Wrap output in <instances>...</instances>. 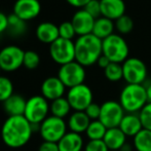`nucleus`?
Instances as JSON below:
<instances>
[{
	"label": "nucleus",
	"instance_id": "21",
	"mask_svg": "<svg viewBox=\"0 0 151 151\" xmlns=\"http://www.w3.org/2000/svg\"><path fill=\"white\" fill-rule=\"evenodd\" d=\"M58 145L60 151H81L83 139L80 134L69 132L58 142Z\"/></svg>",
	"mask_w": 151,
	"mask_h": 151
},
{
	"label": "nucleus",
	"instance_id": "18",
	"mask_svg": "<svg viewBox=\"0 0 151 151\" xmlns=\"http://www.w3.org/2000/svg\"><path fill=\"white\" fill-rule=\"evenodd\" d=\"M3 110L8 117L10 116H24L27 100L19 93H14L3 103Z\"/></svg>",
	"mask_w": 151,
	"mask_h": 151
},
{
	"label": "nucleus",
	"instance_id": "30",
	"mask_svg": "<svg viewBox=\"0 0 151 151\" xmlns=\"http://www.w3.org/2000/svg\"><path fill=\"white\" fill-rule=\"evenodd\" d=\"M12 95H14V84L9 78L0 76V102L3 103Z\"/></svg>",
	"mask_w": 151,
	"mask_h": 151
},
{
	"label": "nucleus",
	"instance_id": "39",
	"mask_svg": "<svg viewBox=\"0 0 151 151\" xmlns=\"http://www.w3.org/2000/svg\"><path fill=\"white\" fill-rule=\"evenodd\" d=\"M66 1L68 2V4H70V5L73 6V7L81 9V8H83L91 0H66Z\"/></svg>",
	"mask_w": 151,
	"mask_h": 151
},
{
	"label": "nucleus",
	"instance_id": "42",
	"mask_svg": "<svg viewBox=\"0 0 151 151\" xmlns=\"http://www.w3.org/2000/svg\"><path fill=\"white\" fill-rule=\"evenodd\" d=\"M131 150H132V146L127 143H125L124 145H123V147L120 149V151H131Z\"/></svg>",
	"mask_w": 151,
	"mask_h": 151
},
{
	"label": "nucleus",
	"instance_id": "19",
	"mask_svg": "<svg viewBox=\"0 0 151 151\" xmlns=\"http://www.w3.org/2000/svg\"><path fill=\"white\" fill-rule=\"evenodd\" d=\"M118 127L127 137L134 138L143 129V125H142V121L140 119L139 114L125 113Z\"/></svg>",
	"mask_w": 151,
	"mask_h": 151
},
{
	"label": "nucleus",
	"instance_id": "41",
	"mask_svg": "<svg viewBox=\"0 0 151 151\" xmlns=\"http://www.w3.org/2000/svg\"><path fill=\"white\" fill-rule=\"evenodd\" d=\"M145 88H146V93H147V99H148V102H151V82L145 86Z\"/></svg>",
	"mask_w": 151,
	"mask_h": 151
},
{
	"label": "nucleus",
	"instance_id": "23",
	"mask_svg": "<svg viewBox=\"0 0 151 151\" xmlns=\"http://www.w3.org/2000/svg\"><path fill=\"white\" fill-rule=\"evenodd\" d=\"M114 30H115L114 21L104 18V17H100L99 19H97L95 21V25H93V33L91 34H93L99 39L104 40L105 38L114 34Z\"/></svg>",
	"mask_w": 151,
	"mask_h": 151
},
{
	"label": "nucleus",
	"instance_id": "12",
	"mask_svg": "<svg viewBox=\"0 0 151 151\" xmlns=\"http://www.w3.org/2000/svg\"><path fill=\"white\" fill-rule=\"evenodd\" d=\"M25 50L20 46L7 45L0 50V67L2 71L12 72L23 66Z\"/></svg>",
	"mask_w": 151,
	"mask_h": 151
},
{
	"label": "nucleus",
	"instance_id": "1",
	"mask_svg": "<svg viewBox=\"0 0 151 151\" xmlns=\"http://www.w3.org/2000/svg\"><path fill=\"white\" fill-rule=\"evenodd\" d=\"M32 125L25 116H10L1 127V139L9 148H21L32 138Z\"/></svg>",
	"mask_w": 151,
	"mask_h": 151
},
{
	"label": "nucleus",
	"instance_id": "27",
	"mask_svg": "<svg viewBox=\"0 0 151 151\" xmlns=\"http://www.w3.org/2000/svg\"><path fill=\"white\" fill-rule=\"evenodd\" d=\"M107 129L100 120H91L86 134L90 140H103Z\"/></svg>",
	"mask_w": 151,
	"mask_h": 151
},
{
	"label": "nucleus",
	"instance_id": "2",
	"mask_svg": "<svg viewBox=\"0 0 151 151\" xmlns=\"http://www.w3.org/2000/svg\"><path fill=\"white\" fill-rule=\"evenodd\" d=\"M75 44V61L83 67L97 64L100 57L103 55L102 40L93 34L78 36L74 41Z\"/></svg>",
	"mask_w": 151,
	"mask_h": 151
},
{
	"label": "nucleus",
	"instance_id": "25",
	"mask_svg": "<svg viewBox=\"0 0 151 151\" xmlns=\"http://www.w3.org/2000/svg\"><path fill=\"white\" fill-rule=\"evenodd\" d=\"M134 147L136 151H151V131L142 129L134 137Z\"/></svg>",
	"mask_w": 151,
	"mask_h": 151
},
{
	"label": "nucleus",
	"instance_id": "17",
	"mask_svg": "<svg viewBox=\"0 0 151 151\" xmlns=\"http://www.w3.org/2000/svg\"><path fill=\"white\" fill-rule=\"evenodd\" d=\"M36 37L42 43L52 44L60 38L59 33V26L52 22H42L37 26L35 31Z\"/></svg>",
	"mask_w": 151,
	"mask_h": 151
},
{
	"label": "nucleus",
	"instance_id": "15",
	"mask_svg": "<svg viewBox=\"0 0 151 151\" xmlns=\"http://www.w3.org/2000/svg\"><path fill=\"white\" fill-rule=\"evenodd\" d=\"M66 86L58 76H50L43 80L41 84V96L47 101H55L64 96Z\"/></svg>",
	"mask_w": 151,
	"mask_h": 151
},
{
	"label": "nucleus",
	"instance_id": "4",
	"mask_svg": "<svg viewBox=\"0 0 151 151\" xmlns=\"http://www.w3.org/2000/svg\"><path fill=\"white\" fill-rule=\"evenodd\" d=\"M103 55L109 59L111 63L122 64L129 59V48L127 42L119 34H112L109 37L102 40Z\"/></svg>",
	"mask_w": 151,
	"mask_h": 151
},
{
	"label": "nucleus",
	"instance_id": "33",
	"mask_svg": "<svg viewBox=\"0 0 151 151\" xmlns=\"http://www.w3.org/2000/svg\"><path fill=\"white\" fill-rule=\"evenodd\" d=\"M143 129L151 131V102H148L139 113Z\"/></svg>",
	"mask_w": 151,
	"mask_h": 151
},
{
	"label": "nucleus",
	"instance_id": "14",
	"mask_svg": "<svg viewBox=\"0 0 151 151\" xmlns=\"http://www.w3.org/2000/svg\"><path fill=\"white\" fill-rule=\"evenodd\" d=\"M96 19H93L83 8L78 9L72 17L71 23L76 32V35L84 36L93 33Z\"/></svg>",
	"mask_w": 151,
	"mask_h": 151
},
{
	"label": "nucleus",
	"instance_id": "11",
	"mask_svg": "<svg viewBox=\"0 0 151 151\" xmlns=\"http://www.w3.org/2000/svg\"><path fill=\"white\" fill-rule=\"evenodd\" d=\"M93 95L90 86L82 83L69 88L67 100L74 111H84L93 103Z\"/></svg>",
	"mask_w": 151,
	"mask_h": 151
},
{
	"label": "nucleus",
	"instance_id": "37",
	"mask_svg": "<svg viewBox=\"0 0 151 151\" xmlns=\"http://www.w3.org/2000/svg\"><path fill=\"white\" fill-rule=\"evenodd\" d=\"M38 151H60L58 143L43 141L38 147Z\"/></svg>",
	"mask_w": 151,
	"mask_h": 151
},
{
	"label": "nucleus",
	"instance_id": "9",
	"mask_svg": "<svg viewBox=\"0 0 151 151\" xmlns=\"http://www.w3.org/2000/svg\"><path fill=\"white\" fill-rule=\"evenodd\" d=\"M123 79L127 84H143L147 77V67L138 58H129L122 64Z\"/></svg>",
	"mask_w": 151,
	"mask_h": 151
},
{
	"label": "nucleus",
	"instance_id": "16",
	"mask_svg": "<svg viewBox=\"0 0 151 151\" xmlns=\"http://www.w3.org/2000/svg\"><path fill=\"white\" fill-rule=\"evenodd\" d=\"M102 17L115 22L125 14V2L123 0H100Z\"/></svg>",
	"mask_w": 151,
	"mask_h": 151
},
{
	"label": "nucleus",
	"instance_id": "3",
	"mask_svg": "<svg viewBox=\"0 0 151 151\" xmlns=\"http://www.w3.org/2000/svg\"><path fill=\"white\" fill-rule=\"evenodd\" d=\"M119 103L127 113H137L148 103L144 84H127L119 96Z\"/></svg>",
	"mask_w": 151,
	"mask_h": 151
},
{
	"label": "nucleus",
	"instance_id": "20",
	"mask_svg": "<svg viewBox=\"0 0 151 151\" xmlns=\"http://www.w3.org/2000/svg\"><path fill=\"white\" fill-rule=\"evenodd\" d=\"M103 141L110 151H118L127 143V136L119 127H112L107 129Z\"/></svg>",
	"mask_w": 151,
	"mask_h": 151
},
{
	"label": "nucleus",
	"instance_id": "10",
	"mask_svg": "<svg viewBox=\"0 0 151 151\" xmlns=\"http://www.w3.org/2000/svg\"><path fill=\"white\" fill-rule=\"evenodd\" d=\"M124 115L125 111L121 107L119 102L109 100L101 105V114L99 120L107 129L118 127Z\"/></svg>",
	"mask_w": 151,
	"mask_h": 151
},
{
	"label": "nucleus",
	"instance_id": "36",
	"mask_svg": "<svg viewBox=\"0 0 151 151\" xmlns=\"http://www.w3.org/2000/svg\"><path fill=\"white\" fill-rule=\"evenodd\" d=\"M86 114L88 116L91 120H99L100 114H101V105L97 103H91L86 110H84Z\"/></svg>",
	"mask_w": 151,
	"mask_h": 151
},
{
	"label": "nucleus",
	"instance_id": "35",
	"mask_svg": "<svg viewBox=\"0 0 151 151\" xmlns=\"http://www.w3.org/2000/svg\"><path fill=\"white\" fill-rule=\"evenodd\" d=\"M84 151H110L103 140H90L86 143Z\"/></svg>",
	"mask_w": 151,
	"mask_h": 151
},
{
	"label": "nucleus",
	"instance_id": "5",
	"mask_svg": "<svg viewBox=\"0 0 151 151\" xmlns=\"http://www.w3.org/2000/svg\"><path fill=\"white\" fill-rule=\"evenodd\" d=\"M48 101L42 96H33L27 100L24 116L31 124H40L50 112Z\"/></svg>",
	"mask_w": 151,
	"mask_h": 151
},
{
	"label": "nucleus",
	"instance_id": "7",
	"mask_svg": "<svg viewBox=\"0 0 151 151\" xmlns=\"http://www.w3.org/2000/svg\"><path fill=\"white\" fill-rule=\"evenodd\" d=\"M86 76V67L76 61L62 65L58 72V77L64 86L69 88L84 83Z\"/></svg>",
	"mask_w": 151,
	"mask_h": 151
},
{
	"label": "nucleus",
	"instance_id": "24",
	"mask_svg": "<svg viewBox=\"0 0 151 151\" xmlns=\"http://www.w3.org/2000/svg\"><path fill=\"white\" fill-rule=\"evenodd\" d=\"M71 106H70L69 102H68L67 98L62 97L60 99H57L52 101L50 105V110L52 116H56L59 118H64L68 116V114L71 111Z\"/></svg>",
	"mask_w": 151,
	"mask_h": 151
},
{
	"label": "nucleus",
	"instance_id": "34",
	"mask_svg": "<svg viewBox=\"0 0 151 151\" xmlns=\"http://www.w3.org/2000/svg\"><path fill=\"white\" fill-rule=\"evenodd\" d=\"M83 9L86 12L91 14L93 19H99L102 17L101 12V4H100V0H91L88 4L83 7Z\"/></svg>",
	"mask_w": 151,
	"mask_h": 151
},
{
	"label": "nucleus",
	"instance_id": "26",
	"mask_svg": "<svg viewBox=\"0 0 151 151\" xmlns=\"http://www.w3.org/2000/svg\"><path fill=\"white\" fill-rule=\"evenodd\" d=\"M27 24L25 21L19 18L14 12L8 14V28L7 32L12 36H21L26 32Z\"/></svg>",
	"mask_w": 151,
	"mask_h": 151
},
{
	"label": "nucleus",
	"instance_id": "38",
	"mask_svg": "<svg viewBox=\"0 0 151 151\" xmlns=\"http://www.w3.org/2000/svg\"><path fill=\"white\" fill-rule=\"evenodd\" d=\"M8 28V16L0 12V34L7 31Z\"/></svg>",
	"mask_w": 151,
	"mask_h": 151
},
{
	"label": "nucleus",
	"instance_id": "8",
	"mask_svg": "<svg viewBox=\"0 0 151 151\" xmlns=\"http://www.w3.org/2000/svg\"><path fill=\"white\" fill-rule=\"evenodd\" d=\"M50 58L60 66L75 61V44L73 40L58 38L50 45Z\"/></svg>",
	"mask_w": 151,
	"mask_h": 151
},
{
	"label": "nucleus",
	"instance_id": "13",
	"mask_svg": "<svg viewBox=\"0 0 151 151\" xmlns=\"http://www.w3.org/2000/svg\"><path fill=\"white\" fill-rule=\"evenodd\" d=\"M40 12L39 0H17L14 4V14L25 22L37 18Z\"/></svg>",
	"mask_w": 151,
	"mask_h": 151
},
{
	"label": "nucleus",
	"instance_id": "32",
	"mask_svg": "<svg viewBox=\"0 0 151 151\" xmlns=\"http://www.w3.org/2000/svg\"><path fill=\"white\" fill-rule=\"evenodd\" d=\"M59 33H60L61 38L68 40H72L76 35V32L74 30L71 21H65V22L61 23L59 25Z\"/></svg>",
	"mask_w": 151,
	"mask_h": 151
},
{
	"label": "nucleus",
	"instance_id": "31",
	"mask_svg": "<svg viewBox=\"0 0 151 151\" xmlns=\"http://www.w3.org/2000/svg\"><path fill=\"white\" fill-rule=\"evenodd\" d=\"M40 57L35 50H26L24 55L23 66L29 70H34L39 66Z\"/></svg>",
	"mask_w": 151,
	"mask_h": 151
},
{
	"label": "nucleus",
	"instance_id": "44",
	"mask_svg": "<svg viewBox=\"0 0 151 151\" xmlns=\"http://www.w3.org/2000/svg\"><path fill=\"white\" fill-rule=\"evenodd\" d=\"M118 151H120V150H118Z\"/></svg>",
	"mask_w": 151,
	"mask_h": 151
},
{
	"label": "nucleus",
	"instance_id": "43",
	"mask_svg": "<svg viewBox=\"0 0 151 151\" xmlns=\"http://www.w3.org/2000/svg\"><path fill=\"white\" fill-rule=\"evenodd\" d=\"M1 71H2V70H1V67H0V73H1ZM0 76H1V75H0Z\"/></svg>",
	"mask_w": 151,
	"mask_h": 151
},
{
	"label": "nucleus",
	"instance_id": "40",
	"mask_svg": "<svg viewBox=\"0 0 151 151\" xmlns=\"http://www.w3.org/2000/svg\"><path fill=\"white\" fill-rule=\"evenodd\" d=\"M110 63H111V62L109 61V59L106 58L104 55H102V56L99 58L98 62H97L98 66H99L100 68H102V69H105V68H107V66L109 65Z\"/></svg>",
	"mask_w": 151,
	"mask_h": 151
},
{
	"label": "nucleus",
	"instance_id": "29",
	"mask_svg": "<svg viewBox=\"0 0 151 151\" xmlns=\"http://www.w3.org/2000/svg\"><path fill=\"white\" fill-rule=\"evenodd\" d=\"M114 25H115V30L118 32L119 35H127V34H129L134 29V21L131 17L124 16L120 17L119 19L114 22Z\"/></svg>",
	"mask_w": 151,
	"mask_h": 151
},
{
	"label": "nucleus",
	"instance_id": "22",
	"mask_svg": "<svg viewBox=\"0 0 151 151\" xmlns=\"http://www.w3.org/2000/svg\"><path fill=\"white\" fill-rule=\"evenodd\" d=\"M91 121V120L88 118V116L84 111H74V113L70 115L67 125L70 131L73 133L82 134L86 132Z\"/></svg>",
	"mask_w": 151,
	"mask_h": 151
},
{
	"label": "nucleus",
	"instance_id": "6",
	"mask_svg": "<svg viewBox=\"0 0 151 151\" xmlns=\"http://www.w3.org/2000/svg\"><path fill=\"white\" fill-rule=\"evenodd\" d=\"M67 123L62 118L48 116L40 123L39 134L43 141L58 143L67 134Z\"/></svg>",
	"mask_w": 151,
	"mask_h": 151
},
{
	"label": "nucleus",
	"instance_id": "28",
	"mask_svg": "<svg viewBox=\"0 0 151 151\" xmlns=\"http://www.w3.org/2000/svg\"><path fill=\"white\" fill-rule=\"evenodd\" d=\"M104 75L111 82H116L123 79L122 65L118 63H110L107 68L104 69Z\"/></svg>",
	"mask_w": 151,
	"mask_h": 151
}]
</instances>
